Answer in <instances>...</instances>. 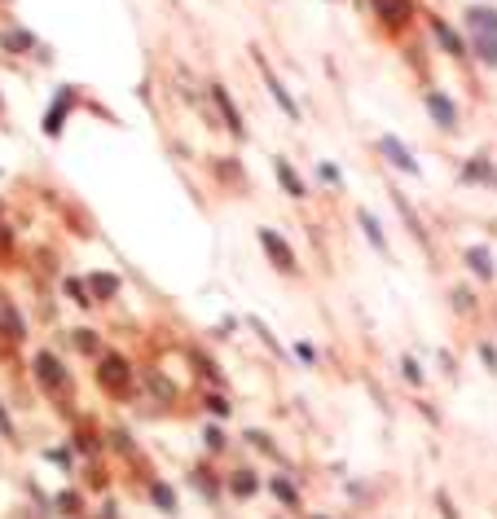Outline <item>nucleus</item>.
<instances>
[{
    "label": "nucleus",
    "mask_w": 497,
    "mask_h": 519,
    "mask_svg": "<svg viewBox=\"0 0 497 519\" xmlns=\"http://www.w3.org/2000/svg\"><path fill=\"white\" fill-rule=\"evenodd\" d=\"M102 379L110 383V388H115V383H124V379H128L124 361H115V357H110V361H106V370H102Z\"/></svg>",
    "instance_id": "12"
},
{
    "label": "nucleus",
    "mask_w": 497,
    "mask_h": 519,
    "mask_svg": "<svg viewBox=\"0 0 497 519\" xmlns=\"http://www.w3.org/2000/svg\"><path fill=\"white\" fill-rule=\"evenodd\" d=\"M269 93H273V97H278V102H282V110H286V115H291V119H295V115H300V110H295V102H291V97H286V88H282L278 80H273V75H269Z\"/></svg>",
    "instance_id": "13"
},
{
    "label": "nucleus",
    "mask_w": 497,
    "mask_h": 519,
    "mask_svg": "<svg viewBox=\"0 0 497 519\" xmlns=\"http://www.w3.org/2000/svg\"><path fill=\"white\" fill-rule=\"evenodd\" d=\"M361 225H366V238L374 242L379 251H388V242H383V229H379V220H374L370 212H361Z\"/></svg>",
    "instance_id": "9"
},
{
    "label": "nucleus",
    "mask_w": 497,
    "mask_h": 519,
    "mask_svg": "<svg viewBox=\"0 0 497 519\" xmlns=\"http://www.w3.org/2000/svg\"><path fill=\"white\" fill-rule=\"evenodd\" d=\"M467 264H471V269H476L480 273V278H489V273H493V264H489V251H467Z\"/></svg>",
    "instance_id": "11"
},
{
    "label": "nucleus",
    "mask_w": 497,
    "mask_h": 519,
    "mask_svg": "<svg viewBox=\"0 0 497 519\" xmlns=\"http://www.w3.org/2000/svg\"><path fill=\"white\" fill-rule=\"evenodd\" d=\"M379 150H383V154H388V159H392V163H396V168H401V172H410V176L418 172L414 154H410V150H405V146H401V141H396V137H383V141H379Z\"/></svg>",
    "instance_id": "2"
},
{
    "label": "nucleus",
    "mask_w": 497,
    "mask_h": 519,
    "mask_svg": "<svg viewBox=\"0 0 497 519\" xmlns=\"http://www.w3.org/2000/svg\"><path fill=\"white\" fill-rule=\"evenodd\" d=\"M278 181H282V190H286V194H295V198L304 194V181L291 172V163H282V159H278Z\"/></svg>",
    "instance_id": "6"
},
{
    "label": "nucleus",
    "mask_w": 497,
    "mask_h": 519,
    "mask_svg": "<svg viewBox=\"0 0 497 519\" xmlns=\"http://www.w3.org/2000/svg\"><path fill=\"white\" fill-rule=\"evenodd\" d=\"M36 366H40V379H44V383H58V379H62V370H58V361H53V357H40Z\"/></svg>",
    "instance_id": "14"
},
{
    "label": "nucleus",
    "mask_w": 497,
    "mask_h": 519,
    "mask_svg": "<svg viewBox=\"0 0 497 519\" xmlns=\"http://www.w3.org/2000/svg\"><path fill=\"white\" fill-rule=\"evenodd\" d=\"M154 502H159L163 511H176V498H172V489H163V484H159V489H154Z\"/></svg>",
    "instance_id": "15"
},
{
    "label": "nucleus",
    "mask_w": 497,
    "mask_h": 519,
    "mask_svg": "<svg viewBox=\"0 0 497 519\" xmlns=\"http://www.w3.org/2000/svg\"><path fill=\"white\" fill-rule=\"evenodd\" d=\"M317 519H322V515H317Z\"/></svg>",
    "instance_id": "17"
},
{
    "label": "nucleus",
    "mask_w": 497,
    "mask_h": 519,
    "mask_svg": "<svg viewBox=\"0 0 497 519\" xmlns=\"http://www.w3.org/2000/svg\"><path fill=\"white\" fill-rule=\"evenodd\" d=\"M476 53H480L484 62L497 66V36H484V31H476Z\"/></svg>",
    "instance_id": "7"
},
{
    "label": "nucleus",
    "mask_w": 497,
    "mask_h": 519,
    "mask_svg": "<svg viewBox=\"0 0 497 519\" xmlns=\"http://www.w3.org/2000/svg\"><path fill=\"white\" fill-rule=\"evenodd\" d=\"M436 40H440V44H445V53H467V49H462V40H458V36H454V31H449V27H445V22H436Z\"/></svg>",
    "instance_id": "10"
},
{
    "label": "nucleus",
    "mask_w": 497,
    "mask_h": 519,
    "mask_svg": "<svg viewBox=\"0 0 497 519\" xmlns=\"http://www.w3.org/2000/svg\"><path fill=\"white\" fill-rule=\"evenodd\" d=\"M471 27L484 36H497V9H471Z\"/></svg>",
    "instance_id": "5"
},
{
    "label": "nucleus",
    "mask_w": 497,
    "mask_h": 519,
    "mask_svg": "<svg viewBox=\"0 0 497 519\" xmlns=\"http://www.w3.org/2000/svg\"><path fill=\"white\" fill-rule=\"evenodd\" d=\"M260 242H264V251L273 256V264H278V269H295V251L286 247L282 234H273V229H260Z\"/></svg>",
    "instance_id": "1"
},
{
    "label": "nucleus",
    "mask_w": 497,
    "mask_h": 519,
    "mask_svg": "<svg viewBox=\"0 0 497 519\" xmlns=\"http://www.w3.org/2000/svg\"><path fill=\"white\" fill-rule=\"evenodd\" d=\"M374 14H383L388 27H401L410 18V0H374Z\"/></svg>",
    "instance_id": "3"
},
{
    "label": "nucleus",
    "mask_w": 497,
    "mask_h": 519,
    "mask_svg": "<svg viewBox=\"0 0 497 519\" xmlns=\"http://www.w3.org/2000/svg\"><path fill=\"white\" fill-rule=\"evenodd\" d=\"M216 102H220V110H225V124L234 128V132H242V119H238V110H234V102L225 97V88H216Z\"/></svg>",
    "instance_id": "8"
},
{
    "label": "nucleus",
    "mask_w": 497,
    "mask_h": 519,
    "mask_svg": "<svg viewBox=\"0 0 497 519\" xmlns=\"http://www.w3.org/2000/svg\"><path fill=\"white\" fill-rule=\"evenodd\" d=\"M115 286H119V282H115V278H106V273H97V278H93V291H106V295H110Z\"/></svg>",
    "instance_id": "16"
},
{
    "label": "nucleus",
    "mask_w": 497,
    "mask_h": 519,
    "mask_svg": "<svg viewBox=\"0 0 497 519\" xmlns=\"http://www.w3.org/2000/svg\"><path fill=\"white\" fill-rule=\"evenodd\" d=\"M427 110H432V119H436L440 128H454V124H458V110H454V102H449V97L432 93V97H427Z\"/></svg>",
    "instance_id": "4"
}]
</instances>
